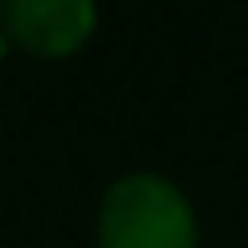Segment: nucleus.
Here are the masks:
<instances>
[{"instance_id": "1", "label": "nucleus", "mask_w": 248, "mask_h": 248, "mask_svg": "<svg viewBox=\"0 0 248 248\" xmlns=\"http://www.w3.org/2000/svg\"><path fill=\"white\" fill-rule=\"evenodd\" d=\"M97 248H200L195 200L161 170L117 175L93 219Z\"/></svg>"}, {"instance_id": "2", "label": "nucleus", "mask_w": 248, "mask_h": 248, "mask_svg": "<svg viewBox=\"0 0 248 248\" xmlns=\"http://www.w3.org/2000/svg\"><path fill=\"white\" fill-rule=\"evenodd\" d=\"M0 34L30 59H68L97 34L93 0H0Z\"/></svg>"}, {"instance_id": "3", "label": "nucleus", "mask_w": 248, "mask_h": 248, "mask_svg": "<svg viewBox=\"0 0 248 248\" xmlns=\"http://www.w3.org/2000/svg\"><path fill=\"white\" fill-rule=\"evenodd\" d=\"M5 49H10V44H5V34H0V54H5Z\"/></svg>"}]
</instances>
